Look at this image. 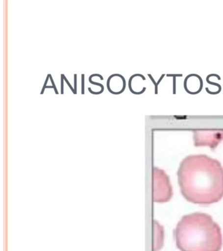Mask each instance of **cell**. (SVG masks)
Returning a JSON list of instances; mask_svg holds the SVG:
<instances>
[{
	"instance_id": "6da1fadb",
	"label": "cell",
	"mask_w": 223,
	"mask_h": 251,
	"mask_svg": "<svg viewBox=\"0 0 223 251\" xmlns=\"http://www.w3.org/2000/svg\"><path fill=\"white\" fill-rule=\"evenodd\" d=\"M180 191L187 201L209 205L223 197V167L217 159L205 154L189 155L177 170Z\"/></svg>"
},
{
	"instance_id": "7a4b0ae2",
	"label": "cell",
	"mask_w": 223,
	"mask_h": 251,
	"mask_svg": "<svg viewBox=\"0 0 223 251\" xmlns=\"http://www.w3.org/2000/svg\"><path fill=\"white\" fill-rule=\"evenodd\" d=\"M173 237L181 251H220L223 247L220 226L210 215L201 212L183 216Z\"/></svg>"
},
{
	"instance_id": "3957f363",
	"label": "cell",
	"mask_w": 223,
	"mask_h": 251,
	"mask_svg": "<svg viewBox=\"0 0 223 251\" xmlns=\"http://www.w3.org/2000/svg\"><path fill=\"white\" fill-rule=\"evenodd\" d=\"M152 178H153V201L158 203L169 201L173 195L169 176L163 170L157 167H153Z\"/></svg>"
},
{
	"instance_id": "277c9868",
	"label": "cell",
	"mask_w": 223,
	"mask_h": 251,
	"mask_svg": "<svg viewBox=\"0 0 223 251\" xmlns=\"http://www.w3.org/2000/svg\"><path fill=\"white\" fill-rule=\"evenodd\" d=\"M203 136L207 137V138H195V145L196 146L199 145H209L211 148L216 147L219 143L223 139V131H215L212 137H209V135H205L203 133L198 132Z\"/></svg>"
}]
</instances>
